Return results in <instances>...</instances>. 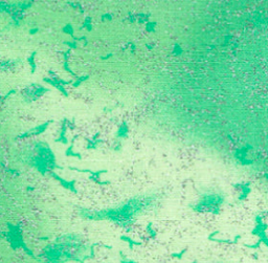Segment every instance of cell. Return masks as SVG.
Segmentation results:
<instances>
[{"label":"cell","mask_w":268,"mask_h":263,"mask_svg":"<svg viewBox=\"0 0 268 263\" xmlns=\"http://www.w3.org/2000/svg\"><path fill=\"white\" fill-rule=\"evenodd\" d=\"M223 202V197L220 195H206L201 199V201L193 207L194 211H201L203 209H215L216 212H218V208Z\"/></svg>","instance_id":"cell-1"},{"label":"cell","mask_w":268,"mask_h":263,"mask_svg":"<svg viewBox=\"0 0 268 263\" xmlns=\"http://www.w3.org/2000/svg\"><path fill=\"white\" fill-rule=\"evenodd\" d=\"M255 221H256V226H255V228L251 231V234L258 236L259 242H260L261 244L264 243L265 245H268V239H267V235H266L267 226H266L265 223H263L262 216L257 215L256 218H255Z\"/></svg>","instance_id":"cell-2"},{"label":"cell","mask_w":268,"mask_h":263,"mask_svg":"<svg viewBox=\"0 0 268 263\" xmlns=\"http://www.w3.org/2000/svg\"><path fill=\"white\" fill-rule=\"evenodd\" d=\"M120 240L127 243V244L129 245V248H130V250H132V248L134 247V246H139V245H141V242H139V241L133 240V239L130 238L129 236H126V235L120 236Z\"/></svg>","instance_id":"cell-3"},{"label":"cell","mask_w":268,"mask_h":263,"mask_svg":"<svg viewBox=\"0 0 268 263\" xmlns=\"http://www.w3.org/2000/svg\"><path fill=\"white\" fill-rule=\"evenodd\" d=\"M127 133H128V127H127V125L124 124L122 127H120L116 136H117V137H126V136H127Z\"/></svg>","instance_id":"cell-4"},{"label":"cell","mask_w":268,"mask_h":263,"mask_svg":"<svg viewBox=\"0 0 268 263\" xmlns=\"http://www.w3.org/2000/svg\"><path fill=\"white\" fill-rule=\"evenodd\" d=\"M186 248H183V250H181L180 252H175V253H172L171 254V257L173 259H177V260H181L183 257V255L186 253Z\"/></svg>","instance_id":"cell-5"},{"label":"cell","mask_w":268,"mask_h":263,"mask_svg":"<svg viewBox=\"0 0 268 263\" xmlns=\"http://www.w3.org/2000/svg\"><path fill=\"white\" fill-rule=\"evenodd\" d=\"M146 231H147V233H148L152 238H155L156 236H157V233H156V231L154 230V228H153L152 223H148V224H147Z\"/></svg>","instance_id":"cell-6"},{"label":"cell","mask_w":268,"mask_h":263,"mask_svg":"<svg viewBox=\"0 0 268 263\" xmlns=\"http://www.w3.org/2000/svg\"><path fill=\"white\" fill-rule=\"evenodd\" d=\"M120 257H122V259H120V263H138L137 261L133 260V259L127 258V257H126V256L123 254V252H120Z\"/></svg>","instance_id":"cell-7"},{"label":"cell","mask_w":268,"mask_h":263,"mask_svg":"<svg viewBox=\"0 0 268 263\" xmlns=\"http://www.w3.org/2000/svg\"><path fill=\"white\" fill-rule=\"evenodd\" d=\"M72 146H70L69 147V149H68L67 151H66V155L67 156H69V155H72V156H77V157H79V158H81V155L79 154V153H75V152H72Z\"/></svg>","instance_id":"cell-8"},{"label":"cell","mask_w":268,"mask_h":263,"mask_svg":"<svg viewBox=\"0 0 268 263\" xmlns=\"http://www.w3.org/2000/svg\"><path fill=\"white\" fill-rule=\"evenodd\" d=\"M88 78H89L88 75H85V77H81V78L79 79V80L77 81V82H75V84H73V86H75V87H78V86L80 85L81 83H82V82H84V81H85V80H87Z\"/></svg>","instance_id":"cell-9"},{"label":"cell","mask_w":268,"mask_h":263,"mask_svg":"<svg viewBox=\"0 0 268 263\" xmlns=\"http://www.w3.org/2000/svg\"><path fill=\"white\" fill-rule=\"evenodd\" d=\"M64 32H68V34H69V35H73L72 26H71L70 24H67L65 27H64Z\"/></svg>","instance_id":"cell-10"},{"label":"cell","mask_w":268,"mask_h":263,"mask_svg":"<svg viewBox=\"0 0 268 263\" xmlns=\"http://www.w3.org/2000/svg\"><path fill=\"white\" fill-rule=\"evenodd\" d=\"M260 245H261V243L259 242V241L256 243V244H245L246 247H248V248H253V250H256V248L260 247Z\"/></svg>","instance_id":"cell-11"},{"label":"cell","mask_w":268,"mask_h":263,"mask_svg":"<svg viewBox=\"0 0 268 263\" xmlns=\"http://www.w3.org/2000/svg\"><path fill=\"white\" fill-rule=\"evenodd\" d=\"M154 26H155V23L152 22V23H148V25H147V30H152V32H154Z\"/></svg>","instance_id":"cell-12"},{"label":"cell","mask_w":268,"mask_h":263,"mask_svg":"<svg viewBox=\"0 0 268 263\" xmlns=\"http://www.w3.org/2000/svg\"><path fill=\"white\" fill-rule=\"evenodd\" d=\"M174 53H175L176 55H179V54L182 53V50H181V48L179 47V45H178V44H176V45H175V50H174Z\"/></svg>","instance_id":"cell-13"},{"label":"cell","mask_w":268,"mask_h":263,"mask_svg":"<svg viewBox=\"0 0 268 263\" xmlns=\"http://www.w3.org/2000/svg\"><path fill=\"white\" fill-rule=\"evenodd\" d=\"M66 44H67V45H69V46H71V47H72V48L77 47V43H75V42H73V43H69V42H66Z\"/></svg>","instance_id":"cell-14"},{"label":"cell","mask_w":268,"mask_h":263,"mask_svg":"<svg viewBox=\"0 0 268 263\" xmlns=\"http://www.w3.org/2000/svg\"><path fill=\"white\" fill-rule=\"evenodd\" d=\"M111 56H112V55H111V54H110V55H107V56H106V57H104L103 59H104V60H105V59H108V58H110Z\"/></svg>","instance_id":"cell-15"},{"label":"cell","mask_w":268,"mask_h":263,"mask_svg":"<svg viewBox=\"0 0 268 263\" xmlns=\"http://www.w3.org/2000/svg\"><path fill=\"white\" fill-rule=\"evenodd\" d=\"M192 263H198V262H197V260H194V262H192Z\"/></svg>","instance_id":"cell-16"}]
</instances>
